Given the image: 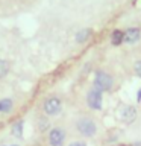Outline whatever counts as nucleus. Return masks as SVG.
I'll return each mask as SVG.
<instances>
[{"label":"nucleus","mask_w":141,"mask_h":146,"mask_svg":"<svg viewBox=\"0 0 141 146\" xmlns=\"http://www.w3.org/2000/svg\"><path fill=\"white\" fill-rule=\"evenodd\" d=\"M114 87V78L105 70H97L94 76V88L100 91H111Z\"/></svg>","instance_id":"1"},{"label":"nucleus","mask_w":141,"mask_h":146,"mask_svg":"<svg viewBox=\"0 0 141 146\" xmlns=\"http://www.w3.org/2000/svg\"><path fill=\"white\" fill-rule=\"evenodd\" d=\"M68 146H86L85 141H73V143H70Z\"/></svg>","instance_id":"15"},{"label":"nucleus","mask_w":141,"mask_h":146,"mask_svg":"<svg viewBox=\"0 0 141 146\" xmlns=\"http://www.w3.org/2000/svg\"><path fill=\"white\" fill-rule=\"evenodd\" d=\"M43 110L47 116H56L62 110V102L58 96H49L43 102Z\"/></svg>","instance_id":"3"},{"label":"nucleus","mask_w":141,"mask_h":146,"mask_svg":"<svg viewBox=\"0 0 141 146\" xmlns=\"http://www.w3.org/2000/svg\"><path fill=\"white\" fill-rule=\"evenodd\" d=\"M90 36H91V29H80L76 34V43H79V44L86 43Z\"/></svg>","instance_id":"9"},{"label":"nucleus","mask_w":141,"mask_h":146,"mask_svg":"<svg viewBox=\"0 0 141 146\" xmlns=\"http://www.w3.org/2000/svg\"><path fill=\"white\" fill-rule=\"evenodd\" d=\"M120 119L125 123H132L136 119V108L135 107H132V105H127V107H125L121 110V113H120Z\"/></svg>","instance_id":"6"},{"label":"nucleus","mask_w":141,"mask_h":146,"mask_svg":"<svg viewBox=\"0 0 141 146\" xmlns=\"http://www.w3.org/2000/svg\"><path fill=\"white\" fill-rule=\"evenodd\" d=\"M134 68H135V73H136V76H140V78H141V59H140V61L135 64V67H134Z\"/></svg>","instance_id":"14"},{"label":"nucleus","mask_w":141,"mask_h":146,"mask_svg":"<svg viewBox=\"0 0 141 146\" xmlns=\"http://www.w3.org/2000/svg\"><path fill=\"white\" fill-rule=\"evenodd\" d=\"M12 107H14V102L11 99H2L0 100V114H6V113H11L12 111Z\"/></svg>","instance_id":"10"},{"label":"nucleus","mask_w":141,"mask_h":146,"mask_svg":"<svg viewBox=\"0 0 141 146\" xmlns=\"http://www.w3.org/2000/svg\"><path fill=\"white\" fill-rule=\"evenodd\" d=\"M103 91H100L97 88H91L86 94V104L91 110H96V111H100L102 110V105H103V96H102Z\"/></svg>","instance_id":"4"},{"label":"nucleus","mask_w":141,"mask_h":146,"mask_svg":"<svg viewBox=\"0 0 141 146\" xmlns=\"http://www.w3.org/2000/svg\"><path fill=\"white\" fill-rule=\"evenodd\" d=\"M76 128L84 137H93L97 132V126L91 117H80L76 123Z\"/></svg>","instance_id":"2"},{"label":"nucleus","mask_w":141,"mask_h":146,"mask_svg":"<svg viewBox=\"0 0 141 146\" xmlns=\"http://www.w3.org/2000/svg\"><path fill=\"white\" fill-rule=\"evenodd\" d=\"M12 146H17V145H12Z\"/></svg>","instance_id":"17"},{"label":"nucleus","mask_w":141,"mask_h":146,"mask_svg":"<svg viewBox=\"0 0 141 146\" xmlns=\"http://www.w3.org/2000/svg\"><path fill=\"white\" fill-rule=\"evenodd\" d=\"M9 72V62L5 61V59H0V79L5 78Z\"/></svg>","instance_id":"12"},{"label":"nucleus","mask_w":141,"mask_h":146,"mask_svg":"<svg viewBox=\"0 0 141 146\" xmlns=\"http://www.w3.org/2000/svg\"><path fill=\"white\" fill-rule=\"evenodd\" d=\"M121 43H125V31L115 29L111 34V44L112 46H120Z\"/></svg>","instance_id":"8"},{"label":"nucleus","mask_w":141,"mask_h":146,"mask_svg":"<svg viewBox=\"0 0 141 146\" xmlns=\"http://www.w3.org/2000/svg\"><path fill=\"white\" fill-rule=\"evenodd\" d=\"M140 36H141V31L138 27H130V29L125 31V43L134 44L140 40Z\"/></svg>","instance_id":"7"},{"label":"nucleus","mask_w":141,"mask_h":146,"mask_svg":"<svg viewBox=\"0 0 141 146\" xmlns=\"http://www.w3.org/2000/svg\"><path fill=\"white\" fill-rule=\"evenodd\" d=\"M64 141H65V131L62 128H53L49 132L50 146H64Z\"/></svg>","instance_id":"5"},{"label":"nucleus","mask_w":141,"mask_h":146,"mask_svg":"<svg viewBox=\"0 0 141 146\" xmlns=\"http://www.w3.org/2000/svg\"><path fill=\"white\" fill-rule=\"evenodd\" d=\"M23 125H24L23 120H18V122L14 123V126H12V135H15V137L20 139V137L23 135Z\"/></svg>","instance_id":"11"},{"label":"nucleus","mask_w":141,"mask_h":146,"mask_svg":"<svg viewBox=\"0 0 141 146\" xmlns=\"http://www.w3.org/2000/svg\"><path fill=\"white\" fill-rule=\"evenodd\" d=\"M47 128H49L47 119H40V129H41V131H45Z\"/></svg>","instance_id":"13"},{"label":"nucleus","mask_w":141,"mask_h":146,"mask_svg":"<svg viewBox=\"0 0 141 146\" xmlns=\"http://www.w3.org/2000/svg\"><path fill=\"white\" fill-rule=\"evenodd\" d=\"M136 100H138V102H141V88L138 90V93H136Z\"/></svg>","instance_id":"16"}]
</instances>
